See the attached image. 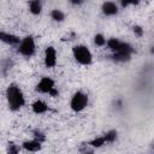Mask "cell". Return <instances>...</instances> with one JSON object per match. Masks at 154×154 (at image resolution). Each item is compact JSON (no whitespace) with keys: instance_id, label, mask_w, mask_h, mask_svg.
Listing matches in <instances>:
<instances>
[{"instance_id":"cell-1","label":"cell","mask_w":154,"mask_h":154,"mask_svg":"<svg viewBox=\"0 0 154 154\" xmlns=\"http://www.w3.org/2000/svg\"><path fill=\"white\" fill-rule=\"evenodd\" d=\"M6 99H7V103H8V107L11 111H17L20 107H23L25 103L24 95H23L22 90L19 89V87H17L16 84H11L7 87Z\"/></svg>"},{"instance_id":"cell-2","label":"cell","mask_w":154,"mask_h":154,"mask_svg":"<svg viewBox=\"0 0 154 154\" xmlns=\"http://www.w3.org/2000/svg\"><path fill=\"white\" fill-rule=\"evenodd\" d=\"M72 53H73L75 59L82 65H89L93 61V55L85 46H82V45L75 46L72 49Z\"/></svg>"},{"instance_id":"cell-3","label":"cell","mask_w":154,"mask_h":154,"mask_svg":"<svg viewBox=\"0 0 154 154\" xmlns=\"http://www.w3.org/2000/svg\"><path fill=\"white\" fill-rule=\"evenodd\" d=\"M88 105V96L82 93V91H77L73 94L72 99H71V102H70V106H71V109L75 111V112H81L83 111Z\"/></svg>"},{"instance_id":"cell-4","label":"cell","mask_w":154,"mask_h":154,"mask_svg":"<svg viewBox=\"0 0 154 154\" xmlns=\"http://www.w3.org/2000/svg\"><path fill=\"white\" fill-rule=\"evenodd\" d=\"M36 90L40 91V93H48L52 96H57L58 95V90L54 87V81L52 78H49V77L41 78L38 84L36 85Z\"/></svg>"},{"instance_id":"cell-5","label":"cell","mask_w":154,"mask_h":154,"mask_svg":"<svg viewBox=\"0 0 154 154\" xmlns=\"http://www.w3.org/2000/svg\"><path fill=\"white\" fill-rule=\"evenodd\" d=\"M18 52L24 55V57H31L35 53V41L31 36H26L24 37L20 42H19V48Z\"/></svg>"},{"instance_id":"cell-6","label":"cell","mask_w":154,"mask_h":154,"mask_svg":"<svg viewBox=\"0 0 154 154\" xmlns=\"http://www.w3.org/2000/svg\"><path fill=\"white\" fill-rule=\"evenodd\" d=\"M55 63H57V52L52 46H49L45 51V64L47 67H53Z\"/></svg>"},{"instance_id":"cell-7","label":"cell","mask_w":154,"mask_h":154,"mask_svg":"<svg viewBox=\"0 0 154 154\" xmlns=\"http://www.w3.org/2000/svg\"><path fill=\"white\" fill-rule=\"evenodd\" d=\"M0 41L7 45H18L20 42L18 36L10 32H5V31H0Z\"/></svg>"},{"instance_id":"cell-8","label":"cell","mask_w":154,"mask_h":154,"mask_svg":"<svg viewBox=\"0 0 154 154\" xmlns=\"http://www.w3.org/2000/svg\"><path fill=\"white\" fill-rule=\"evenodd\" d=\"M134 52L132 48H129V49H122V51H118V52H113V59L116 61H128L131 57V53Z\"/></svg>"},{"instance_id":"cell-9","label":"cell","mask_w":154,"mask_h":154,"mask_svg":"<svg viewBox=\"0 0 154 154\" xmlns=\"http://www.w3.org/2000/svg\"><path fill=\"white\" fill-rule=\"evenodd\" d=\"M102 12L106 16H113V14H117L118 7L113 1H106L102 4Z\"/></svg>"},{"instance_id":"cell-10","label":"cell","mask_w":154,"mask_h":154,"mask_svg":"<svg viewBox=\"0 0 154 154\" xmlns=\"http://www.w3.org/2000/svg\"><path fill=\"white\" fill-rule=\"evenodd\" d=\"M48 109V106L46 102L41 101V100H36L34 103H32V112L36 113V114H42L45 112H47Z\"/></svg>"},{"instance_id":"cell-11","label":"cell","mask_w":154,"mask_h":154,"mask_svg":"<svg viewBox=\"0 0 154 154\" xmlns=\"http://www.w3.org/2000/svg\"><path fill=\"white\" fill-rule=\"evenodd\" d=\"M23 147L29 150V152H37L41 149V142L38 140H31V141H26L23 143Z\"/></svg>"},{"instance_id":"cell-12","label":"cell","mask_w":154,"mask_h":154,"mask_svg":"<svg viewBox=\"0 0 154 154\" xmlns=\"http://www.w3.org/2000/svg\"><path fill=\"white\" fill-rule=\"evenodd\" d=\"M41 1L40 0H30L29 2V10L32 14H40L41 13Z\"/></svg>"},{"instance_id":"cell-13","label":"cell","mask_w":154,"mask_h":154,"mask_svg":"<svg viewBox=\"0 0 154 154\" xmlns=\"http://www.w3.org/2000/svg\"><path fill=\"white\" fill-rule=\"evenodd\" d=\"M51 16H52V19H54L55 22H63L65 19V14L60 10H53Z\"/></svg>"},{"instance_id":"cell-14","label":"cell","mask_w":154,"mask_h":154,"mask_svg":"<svg viewBox=\"0 0 154 154\" xmlns=\"http://www.w3.org/2000/svg\"><path fill=\"white\" fill-rule=\"evenodd\" d=\"M103 137H105L106 143H112V142H114L117 140V131L116 130H111V131L106 132L103 135Z\"/></svg>"},{"instance_id":"cell-15","label":"cell","mask_w":154,"mask_h":154,"mask_svg":"<svg viewBox=\"0 0 154 154\" xmlns=\"http://www.w3.org/2000/svg\"><path fill=\"white\" fill-rule=\"evenodd\" d=\"M103 144H106V141H105V137H103V136L96 137L95 140H93V141L90 142V146H91V147H95V148H99V147H101V146H103Z\"/></svg>"},{"instance_id":"cell-16","label":"cell","mask_w":154,"mask_h":154,"mask_svg":"<svg viewBox=\"0 0 154 154\" xmlns=\"http://www.w3.org/2000/svg\"><path fill=\"white\" fill-rule=\"evenodd\" d=\"M94 42H95V45H97V46H103V45H106V38L103 37V35L97 34V35H95V37H94Z\"/></svg>"},{"instance_id":"cell-17","label":"cell","mask_w":154,"mask_h":154,"mask_svg":"<svg viewBox=\"0 0 154 154\" xmlns=\"http://www.w3.org/2000/svg\"><path fill=\"white\" fill-rule=\"evenodd\" d=\"M140 2V0H120V4L123 7H126L129 5H137Z\"/></svg>"},{"instance_id":"cell-18","label":"cell","mask_w":154,"mask_h":154,"mask_svg":"<svg viewBox=\"0 0 154 154\" xmlns=\"http://www.w3.org/2000/svg\"><path fill=\"white\" fill-rule=\"evenodd\" d=\"M134 32H135L137 36H142V35H143V30H142V28L138 26V25L134 26Z\"/></svg>"},{"instance_id":"cell-19","label":"cell","mask_w":154,"mask_h":154,"mask_svg":"<svg viewBox=\"0 0 154 154\" xmlns=\"http://www.w3.org/2000/svg\"><path fill=\"white\" fill-rule=\"evenodd\" d=\"M8 152L10 153H17L18 152V148H16L13 144H11V148H8Z\"/></svg>"},{"instance_id":"cell-20","label":"cell","mask_w":154,"mask_h":154,"mask_svg":"<svg viewBox=\"0 0 154 154\" xmlns=\"http://www.w3.org/2000/svg\"><path fill=\"white\" fill-rule=\"evenodd\" d=\"M83 1H84V0H70V2H71L72 5H81Z\"/></svg>"}]
</instances>
